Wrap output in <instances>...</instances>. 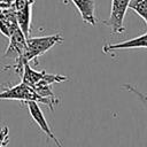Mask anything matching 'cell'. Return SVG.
Masks as SVG:
<instances>
[{
  "instance_id": "9c48e42d",
  "label": "cell",
  "mask_w": 147,
  "mask_h": 147,
  "mask_svg": "<svg viewBox=\"0 0 147 147\" xmlns=\"http://www.w3.org/2000/svg\"><path fill=\"white\" fill-rule=\"evenodd\" d=\"M122 88H124V90H126V91L133 93V94L140 100V102L145 106V108L147 109V93H144V92L139 91L136 86L130 85V84H124V85H122Z\"/></svg>"
},
{
  "instance_id": "6da1fadb",
  "label": "cell",
  "mask_w": 147,
  "mask_h": 147,
  "mask_svg": "<svg viewBox=\"0 0 147 147\" xmlns=\"http://www.w3.org/2000/svg\"><path fill=\"white\" fill-rule=\"evenodd\" d=\"M0 100H18V101H36L38 103H42L48 106L52 110H54V105L59 103L55 100L52 99H47V98H42L40 96L31 86L24 84V83H20L13 87L6 88L5 91L0 92Z\"/></svg>"
},
{
  "instance_id": "3957f363",
  "label": "cell",
  "mask_w": 147,
  "mask_h": 147,
  "mask_svg": "<svg viewBox=\"0 0 147 147\" xmlns=\"http://www.w3.org/2000/svg\"><path fill=\"white\" fill-rule=\"evenodd\" d=\"M131 1L132 0H111L110 15L105 24L111 28L113 33H122L125 30L124 17Z\"/></svg>"
},
{
  "instance_id": "ba28073f",
  "label": "cell",
  "mask_w": 147,
  "mask_h": 147,
  "mask_svg": "<svg viewBox=\"0 0 147 147\" xmlns=\"http://www.w3.org/2000/svg\"><path fill=\"white\" fill-rule=\"evenodd\" d=\"M129 8L137 13L147 25V0H132Z\"/></svg>"
},
{
  "instance_id": "7a4b0ae2",
  "label": "cell",
  "mask_w": 147,
  "mask_h": 147,
  "mask_svg": "<svg viewBox=\"0 0 147 147\" xmlns=\"http://www.w3.org/2000/svg\"><path fill=\"white\" fill-rule=\"evenodd\" d=\"M63 38L61 34H52V36H45V37H29L26 38V48L23 56L24 62L34 61L37 62V57L45 54L47 51H49L52 47H54L57 42H61Z\"/></svg>"
},
{
  "instance_id": "52a82bcc",
  "label": "cell",
  "mask_w": 147,
  "mask_h": 147,
  "mask_svg": "<svg viewBox=\"0 0 147 147\" xmlns=\"http://www.w3.org/2000/svg\"><path fill=\"white\" fill-rule=\"evenodd\" d=\"M31 6L32 5H28L24 8L20 9V10H15L16 11V20H17V24L21 28V30L23 31V33L25 34L26 38L30 37V26H31Z\"/></svg>"
},
{
  "instance_id": "30bf717a",
  "label": "cell",
  "mask_w": 147,
  "mask_h": 147,
  "mask_svg": "<svg viewBox=\"0 0 147 147\" xmlns=\"http://www.w3.org/2000/svg\"><path fill=\"white\" fill-rule=\"evenodd\" d=\"M9 142V129L7 125H0V147H6Z\"/></svg>"
},
{
  "instance_id": "5b68a950",
  "label": "cell",
  "mask_w": 147,
  "mask_h": 147,
  "mask_svg": "<svg viewBox=\"0 0 147 147\" xmlns=\"http://www.w3.org/2000/svg\"><path fill=\"white\" fill-rule=\"evenodd\" d=\"M132 48H147V32L133 38L129 39L126 41H122L118 44H108L102 47L103 53H109L113 51H118V49H132Z\"/></svg>"
},
{
  "instance_id": "8992f818",
  "label": "cell",
  "mask_w": 147,
  "mask_h": 147,
  "mask_svg": "<svg viewBox=\"0 0 147 147\" xmlns=\"http://www.w3.org/2000/svg\"><path fill=\"white\" fill-rule=\"evenodd\" d=\"M77 10L79 11L83 21L91 25L95 24L94 10H95V2L94 0H70Z\"/></svg>"
},
{
  "instance_id": "277c9868",
  "label": "cell",
  "mask_w": 147,
  "mask_h": 147,
  "mask_svg": "<svg viewBox=\"0 0 147 147\" xmlns=\"http://www.w3.org/2000/svg\"><path fill=\"white\" fill-rule=\"evenodd\" d=\"M25 105H26V107H28V110H29V113H30L32 119L37 123V125L39 126V129H40L51 140H53L57 147H62L61 141L55 137V134H54L53 131L51 130V126H49V124L47 123V121H46V118H45V115H44V113H42V110H41L39 103L36 102V101H28V102H25Z\"/></svg>"
}]
</instances>
